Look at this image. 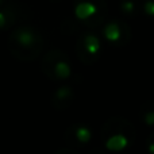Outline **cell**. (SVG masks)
Masks as SVG:
<instances>
[{
    "instance_id": "cell-3",
    "label": "cell",
    "mask_w": 154,
    "mask_h": 154,
    "mask_svg": "<svg viewBox=\"0 0 154 154\" xmlns=\"http://www.w3.org/2000/svg\"><path fill=\"white\" fill-rule=\"evenodd\" d=\"M75 14L85 27L96 29L104 24L108 7L106 0H76Z\"/></svg>"
},
{
    "instance_id": "cell-8",
    "label": "cell",
    "mask_w": 154,
    "mask_h": 154,
    "mask_svg": "<svg viewBox=\"0 0 154 154\" xmlns=\"http://www.w3.org/2000/svg\"><path fill=\"white\" fill-rule=\"evenodd\" d=\"M73 99H75L73 88L69 85H62L58 89H56V92L51 96V106L57 111H64L68 107H70V104L73 103Z\"/></svg>"
},
{
    "instance_id": "cell-13",
    "label": "cell",
    "mask_w": 154,
    "mask_h": 154,
    "mask_svg": "<svg viewBox=\"0 0 154 154\" xmlns=\"http://www.w3.org/2000/svg\"><path fill=\"white\" fill-rule=\"evenodd\" d=\"M146 149L149 154H154V133H152L146 138Z\"/></svg>"
},
{
    "instance_id": "cell-15",
    "label": "cell",
    "mask_w": 154,
    "mask_h": 154,
    "mask_svg": "<svg viewBox=\"0 0 154 154\" xmlns=\"http://www.w3.org/2000/svg\"><path fill=\"white\" fill-rule=\"evenodd\" d=\"M51 2H61V0H51Z\"/></svg>"
},
{
    "instance_id": "cell-16",
    "label": "cell",
    "mask_w": 154,
    "mask_h": 154,
    "mask_svg": "<svg viewBox=\"0 0 154 154\" xmlns=\"http://www.w3.org/2000/svg\"><path fill=\"white\" fill-rule=\"evenodd\" d=\"M0 4H2V0H0Z\"/></svg>"
},
{
    "instance_id": "cell-14",
    "label": "cell",
    "mask_w": 154,
    "mask_h": 154,
    "mask_svg": "<svg viewBox=\"0 0 154 154\" xmlns=\"http://www.w3.org/2000/svg\"><path fill=\"white\" fill-rule=\"evenodd\" d=\"M54 154H79L75 150V147H70V146H64V147H60Z\"/></svg>"
},
{
    "instance_id": "cell-12",
    "label": "cell",
    "mask_w": 154,
    "mask_h": 154,
    "mask_svg": "<svg viewBox=\"0 0 154 154\" xmlns=\"http://www.w3.org/2000/svg\"><path fill=\"white\" fill-rule=\"evenodd\" d=\"M143 12L150 18H154V0H145V3L142 4Z\"/></svg>"
},
{
    "instance_id": "cell-10",
    "label": "cell",
    "mask_w": 154,
    "mask_h": 154,
    "mask_svg": "<svg viewBox=\"0 0 154 154\" xmlns=\"http://www.w3.org/2000/svg\"><path fill=\"white\" fill-rule=\"evenodd\" d=\"M119 8L122 14H125L128 18H134L139 11V3L138 0H120Z\"/></svg>"
},
{
    "instance_id": "cell-7",
    "label": "cell",
    "mask_w": 154,
    "mask_h": 154,
    "mask_svg": "<svg viewBox=\"0 0 154 154\" xmlns=\"http://www.w3.org/2000/svg\"><path fill=\"white\" fill-rule=\"evenodd\" d=\"M92 139V130L85 123H75L65 130L64 141L70 147H80L88 145Z\"/></svg>"
},
{
    "instance_id": "cell-4",
    "label": "cell",
    "mask_w": 154,
    "mask_h": 154,
    "mask_svg": "<svg viewBox=\"0 0 154 154\" xmlns=\"http://www.w3.org/2000/svg\"><path fill=\"white\" fill-rule=\"evenodd\" d=\"M41 69L43 75L51 81H64L69 79L72 73L69 57L62 50L54 49L50 50L41 62Z\"/></svg>"
},
{
    "instance_id": "cell-1",
    "label": "cell",
    "mask_w": 154,
    "mask_h": 154,
    "mask_svg": "<svg viewBox=\"0 0 154 154\" xmlns=\"http://www.w3.org/2000/svg\"><path fill=\"white\" fill-rule=\"evenodd\" d=\"M8 50L16 60L23 62L34 61L43 49V38L32 26H20L11 31L8 37Z\"/></svg>"
},
{
    "instance_id": "cell-9",
    "label": "cell",
    "mask_w": 154,
    "mask_h": 154,
    "mask_svg": "<svg viewBox=\"0 0 154 154\" xmlns=\"http://www.w3.org/2000/svg\"><path fill=\"white\" fill-rule=\"evenodd\" d=\"M141 120L147 126H154V101H146L141 107Z\"/></svg>"
},
{
    "instance_id": "cell-6",
    "label": "cell",
    "mask_w": 154,
    "mask_h": 154,
    "mask_svg": "<svg viewBox=\"0 0 154 154\" xmlns=\"http://www.w3.org/2000/svg\"><path fill=\"white\" fill-rule=\"evenodd\" d=\"M131 29L128 24L123 20L115 19V20L108 22L103 27V37L108 43L116 48L126 46L131 39Z\"/></svg>"
},
{
    "instance_id": "cell-2",
    "label": "cell",
    "mask_w": 154,
    "mask_h": 154,
    "mask_svg": "<svg viewBox=\"0 0 154 154\" xmlns=\"http://www.w3.org/2000/svg\"><path fill=\"white\" fill-rule=\"evenodd\" d=\"M135 134V127L126 118L112 116L101 126L100 139L108 150L120 152L134 143Z\"/></svg>"
},
{
    "instance_id": "cell-11",
    "label": "cell",
    "mask_w": 154,
    "mask_h": 154,
    "mask_svg": "<svg viewBox=\"0 0 154 154\" xmlns=\"http://www.w3.org/2000/svg\"><path fill=\"white\" fill-rule=\"evenodd\" d=\"M16 16L11 10L0 11V30H7L15 23Z\"/></svg>"
},
{
    "instance_id": "cell-5",
    "label": "cell",
    "mask_w": 154,
    "mask_h": 154,
    "mask_svg": "<svg viewBox=\"0 0 154 154\" xmlns=\"http://www.w3.org/2000/svg\"><path fill=\"white\" fill-rule=\"evenodd\" d=\"M101 39L93 32H84L76 42V51L80 61L85 65H92L101 56Z\"/></svg>"
}]
</instances>
